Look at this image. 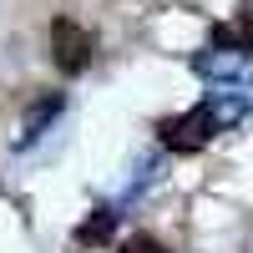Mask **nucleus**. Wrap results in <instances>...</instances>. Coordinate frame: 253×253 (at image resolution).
<instances>
[{
  "label": "nucleus",
  "instance_id": "obj_1",
  "mask_svg": "<svg viewBox=\"0 0 253 253\" xmlns=\"http://www.w3.org/2000/svg\"><path fill=\"white\" fill-rule=\"evenodd\" d=\"M213 132H223V117L213 107V96H203L198 107H187L182 117H167L157 126V137L167 152H203L208 142H213Z\"/></svg>",
  "mask_w": 253,
  "mask_h": 253
},
{
  "label": "nucleus",
  "instance_id": "obj_3",
  "mask_svg": "<svg viewBox=\"0 0 253 253\" xmlns=\"http://www.w3.org/2000/svg\"><path fill=\"white\" fill-rule=\"evenodd\" d=\"M193 71L208 76L213 86H243V81H248V51H223V46H213V51L193 56Z\"/></svg>",
  "mask_w": 253,
  "mask_h": 253
},
{
  "label": "nucleus",
  "instance_id": "obj_5",
  "mask_svg": "<svg viewBox=\"0 0 253 253\" xmlns=\"http://www.w3.org/2000/svg\"><path fill=\"white\" fill-rule=\"evenodd\" d=\"M213 46H223V51H253V0L238 10L233 26H213Z\"/></svg>",
  "mask_w": 253,
  "mask_h": 253
},
{
  "label": "nucleus",
  "instance_id": "obj_4",
  "mask_svg": "<svg viewBox=\"0 0 253 253\" xmlns=\"http://www.w3.org/2000/svg\"><path fill=\"white\" fill-rule=\"evenodd\" d=\"M61 107H66L61 96H46V101H36V107H31V117H26V126L15 132V147H36L41 137H46V126L61 117Z\"/></svg>",
  "mask_w": 253,
  "mask_h": 253
},
{
  "label": "nucleus",
  "instance_id": "obj_2",
  "mask_svg": "<svg viewBox=\"0 0 253 253\" xmlns=\"http://www.w3.org/2000/svg\"><path fill=\"white\" fill-rule=\"evenodd\" d=\"M91 51H96L91 36L81 31L71 15H56V20H51V61H56L66 76H81V71H86V66H91Z\"/></svg>",
  "mask_w": 253,
  "mask_h": 253
},
{
  "label": "nucleus",
  "instance_id": "obj_7",
  "mask_svg": "<svg viewBox=\"0 0 253 253\" xmlns=\"http://www.w3.org/2000/svg\"><path fill=\"white\" fill-rule=\"evenodd\" d=\"M122 253H167V248H162L152 233H137V238H126V243H122Z\"/></svg>",
  "mask_w": 253,
  "mask_h": 253
},
{
  "label": "nucleus",
  "instance_id": "obj_6",
  "mask_svg": "<svg viewBox=\"0 0 253 253\" xmlns=\"http://www.w3.org/2000/svg\"><path fill=\"white\" fill-rule=\"evenodd\" d=\"M112 228H117V213H112V208H96V213L76 228V243H107Z\"/></svg>",
  "mask_w": 253,
  "mask_h": 253
}]
</instances>
